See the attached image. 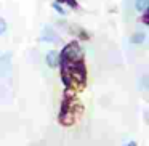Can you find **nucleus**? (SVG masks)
<instances>
[{
  "instance_id": "nucleus-1",
  "label": "nucleus",
  "mask_w": 149,
  "mask_h": 146,
  "mask_svg": "<svg viewBox=\"0 0 149 146\" xmlns=\"http://www.w3.org/2000/svg\"><path fill=\"white\" fill-rule=\"evenodd\" d=\"M82 56L84 55H82L80 45L77 40H74V42L64 45V48L59 52V61H80V59H84Z\"/></svg>"
},
{
  "instance_id": "nucleus-2",
  "label": "nucleus",
  "mask_w": 149,
  "mask_h": 146,
  "mask_svg": "<svg viewBox=\"0 0 149 146\" xmlns=\"http://www.w3.org/2000/svg\"><path fill=\"white\" fill-rule=\"evenodd\" d=\"M40 40L42 42H47V43H55V42H59V34L53 29V26H45L42 29V34H40Z\"/></svg>"
},
{
  "instance_id": "nucleus-3",
  "label": "nucleus",
  "mask_w": 149,
  "mask_h": 146,
  "mask_svg": "<svg viewBox=\"0 0 149 146\" xmlns=\"http://www.w3.org/2000/svg\"><path fill=\"white\" fill-rule=\"evenodd\" d=\"M45 63L52 69L58 68V64H59V53L56 52V50H50V52L45 55Z\"/></svg>"
},
{
  "instance_id": "nucleus-4",
  "label": "nucleus",
  "mask_w": 149,
  "mask_h": 146,
  "mask_svg": "<svg viewBox=\"0 0 149 146\" xmlns=\"http://www.w3.org/2000/svg\"><path fill=\"white\" fill-rule=\"evenodd\" d=\"M130 40H132L133 45H143V43L146 42V32L144 31H136Z\"/></svg>"
},
{
  "instance_id": "nucleus-5",
  "label": "nucleus",
  "mask_w": 149,
  "mask_h": 146,
  "mask_svg": "<svg viewBox=\"0 0 149 146\" xmlns=\"http://www.w3.org/2000/svg\"><path fill=\"white\" fill-rule=\"evenodd\" d=\"M149 8V0H135V10L138 13H144Z\"/></svg>"
},
{
  "instance_id": "nucleus-6",
  "label": "nucleus",
  "mask_w": 149,
  "mask_h": 146,
  "mask_svg": "<svg viewBox=\"0 0 149 146\" xmlns=\"http://www.w3.org/2000/svg\"><path fill=\"white\" fill-rule=\"evenodd\" d=\"M56 2H59V3H66L69 8H74V10H77V8H79V5H77L75 0H56Z\"/></svg>"
},
{
  "instance_id": "nucleus-7",
  "label": "nucleus",
  "mask_w": 149,
  "mask_h": 146,
  "mask_svg": "<svg viewBox=\"0 0 149 146\" xmlns=\"http://www.w3.org/2000/svg\"><path fill=\"white\" fill-rule=\"evenodd\" d=\"M7 31H8L7 21H5L3 18H0V36H5V34H7Z\"/></svg>"
},
{
  "instance_id": "nucleus-8",
  "label": "nucleus",
  "mask_w": 149,
  "mask_h": 146,
  "mask_svg": "<svg viewBox=\"0 0 149 146\" xmlns=\"http://www.w3.org/2000/svg\"><path fill=\"white\" fill-rule=\"evenodd\" d=\"M53 8H55L56 11H58L59 15H61V16H64L66 15V11H64V8L61 7V3H59V2H55V3H53Z\"/></svg>"
},
{
  "instance_id": "nucleus-9",
  "label": "nucleus",
  "mask_w": 149,
  "mask_h": 146,
  "mask_svg": "<svg viewBox=\"0 0 149 146\" xmlns=\"http://www.w3.org/2000/svg\"><path fill=\"white\" fill-rule=\"evenodd\" d=\"M143 23H144L146 26L149 24V20H148V11H144V13H143Z\"/></svg>"
}]
</instances>
